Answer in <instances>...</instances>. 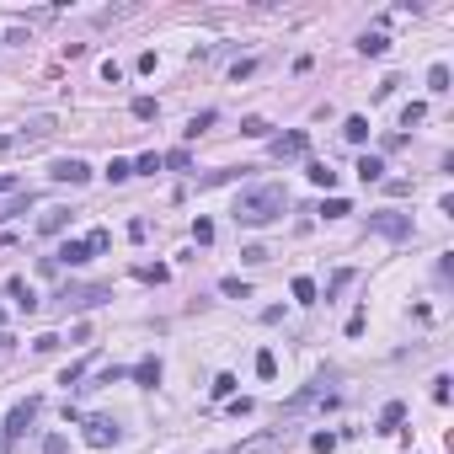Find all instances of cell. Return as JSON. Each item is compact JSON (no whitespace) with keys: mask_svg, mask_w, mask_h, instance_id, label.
<instances>
[{"mask_svg":"<svg viewBox=\"0 0 454 454\" xmlns=\"http://www.w3.org/2000/svg\"><path fill=\"white\" fill-rule=\"evenodd\" d=\"M284 209H289V192L278 187V182H262V187H246V192H240L230 214H235V225H251V230H257V225H273Z\"/></svg>","mask_w":454,"mask_h":454,"instance_id":"cell-1","label":"cell"},{"mask_svg":"<svg viewBox=\"0 0 454 454\" xmlns=\"http://www.w3.org/2000/svg\"><path fill=\"white\" fill-rule=\"evenodd\" d=\"M299 443V428L294 422H278V428H262V433H251V438H240L235 449H225V454H284V449H294Z\"/></svg>","mask_w":454,"mask_h":454,"instance_id":"cell-2","label":"cell"},{"mask_svg":"<svg viewBox=\"0 0 454 454\" xmlns=\"http://www.w3.org/2000/svg\"><path fill=\"white\" fill-rule=\"evenodd\" d=\"M102 299H112L107 284H70V289L59 294V310H96Z\"/></svg>","mask_w":454,"mask_h":454,"instance_id":"cell-3","label":"cell"},{"mask_svg":"<svg viewBox=\"0 0 454 454\" xmlns=\"http://www.w3.org/2000/svg\"><path fill=\"white\" fill-rule=\"evenodd\" d=\"M369 230L385 240H407L412 235V214H395V209H380V214H369Z\"/></svg>","mask_w":454,"mask_h":454,"instance_id":"cell-4","label":"cell"},{"mask_svg":"<svg viewBox=\"0 0 454 454\" xmlns=\"http://www.w3.org/2000/svg\"><path fill=\"white\" fill-rule=\"evenodd\" d=\"M118 438H123V428L112 417H86V443H91V449H112Z\"/></svg>","mask_w":454,"mask_h":454,"instance_id":"cell-5","label":"cell"},{"mask_svg":"<svg viewBox=\"0 0 454 454\" xmlns=\"http://www.w3.org/2000/svg\"><path fill=\"white\" fill-rule=\"evenodd\" d=\"M33 417H37V395H27V401H16V412L6 417V443H16L27 428H33Z\"/></svg>","mask_w":454,"mask_h":454,"instance_id":"cell-6","label":"cell"},{"mask_svg":"<svg viewBox=\"0 0 454 454\" xmlns=\"http://www.w3.org/2000/svg\"><path fill=\"white\" fill-rule=\"evenodd\" d=\"M48 177H54V182H70V187H81V182H91V166H86L81 156H64V161H54V166H48Z\"/></svg>","mask_w":454,"mask_h":454,"instance_id":"cell-7","label":"cell"},{"mask_svg":"<svg viewBox=\"0 0 454 454\" xmlns=\"http://www.w3.org/2000/svg\"><path fill=\"white\" fill-rule=\"evenodd\" d=\"M305 150H310V134H278V139H273V161H299V156H305Z\"/></svg>","mask_w":454,"mask_h":454,"instance_id":"cell-8","label":"cell"},{"mask_svg":"<svg viewBox=\"0 0 454 454\" xmlns=\"http://www.w3.org/2000/svg\"><path fill=\"white\" fill-rule=\"evenodd\" d=\"M81 262H91V246H86V240H64L59 257H54V267H81Z\"/></svg>","mask_w":454,"mask_h":454,"instance_id":"cell-9","label":"cell"},{"mask_svg":"<svg viewBox=\"0 0 454 454\" xmlns=\"http://www.w3.org/2000/svg\"><path fill=\"white\" fill-rule=\"evenodd\" d=\"M6 294L16 299V310H22V315H33V310H37V294L27 289V278H6Z\"/></svg>","mask_w":454,"mask_h":454,"instance_id":"cell-10","label":"cell"},{"mask_svg":"<svg viewBox=\"0 0 454 454\" xmlns=\"http://www.w3.org/2000/svg\"><path fill=\"white\" fill-rule=\"evenodd\" d=\"M64 225H70V209H43V214H37V230H43V235H59Z\"/></svg>","mask_w":454,"mask_h":454,"instance_id":"cell-11","label":"cell"},{"mask_svg":"<svg viewBox=\"0 0 454 454\" xmlns=\"http://www.w3.org/2000/svg\"><path fill=\"white\" fill-rule=\"evenodd\" d=\"M134 380H139L144 390H156V385H161V359H139V363H134Z\"/></svg>","mask_w":454,"mask_h":454,"instance_id":"cell-12","label":"cell"},{"mask_svg":"<svg viewBox=\"0 0 454 454\" xmlns=\"http://www.w3.org/2000/svg\"><path fill=\"white\" fill-rule=\"evenodd\" d=\"M359 48L369 54V59H380L385 48H390V37H385V33H363V37H359Z\"/></svg>","mask_w":454,"mask_h":454,"instance_id":"cell-13","label":"cell"},{"mask_svg":"<svg viewBox=\"0 0 454 454\" xmlns=\"http://www.w3.org/2000/svg\"><path fill=\"white\" fill-rule=\"evenodd\" d=\"M305 177H310L315 187H337V171H332V166H321V161H310V166H305Z\"/></svg>","mask_w":454,"mask_h":454,"instance_id":"cell-14","label":"cell"},{"mask_svg":"<svg viewBox=\"0 0 454 454\" xmlns=\"http://www.w3.org/2000/svg\"><path fill=\"white\" fill-rule=\"evenodd\" d=\"M91 363H96V359H91V353H86V359H75V363H70V369H64V380H59V385H81V380H86V374H91Z\"/></svg>","mask_w":454,"mask_h":454,"instance_id":"cell-15","label":"cell"},{"mask_svg":"<svg viewBox=\"0 0 454 454\" xmlns=\"http://www.w3.org/2000/svg\"><path fill=\"white\" fill-rule=\"evenodd\" d=\"M359 177H363V182H385V161H380V156H363V161H359Z\"/></svg>","mask_w":454,"mask_h":454,"instance_id":"cell-16","label":"cell"},{"mask_svg":"<svg viewBox=\"0 0 454 454\" xmlns=\"http://www.w3.org/2000/svg\"><path fill=\"white\" fill-rule=\"evenodd\" d=\"M342 134H347L353 144H363V139H369V118H359V112H353V118L342 123Z\"/></svg>","mask_w":454,"mask_h":454,"instance_id":"cell-17","label":"cell"},{"mask_svg":"<svg viewBox=\"0 0 454 454\" xmlns=\"http://www.w3.org/2000/svg\"><path fill=\"white\" fill-rule=\"evenodd\" d=\"M407 417V407H401V401H390V407L380 412V433H395V422Z\"/></svg>","mask_w":454,"mask_h":454,"instance_id":"cell-18","label":"cell"},{"mask_svg":"<svg viewBox=\"0 0 454 454\" xmlns=\"http://www.w3.org/2000/svg\"><path fill=\"white\" fill-rule=\"evenodd\" d=\"M134 278H139V284H166V267H150V262H139V267H134Z\"/></svg>","mask_w":454,"mask_h":454,"instance_id":"cell-19","label":"cell"},{"mask_svg":"<svg viewBox=\"0 0 454 454\" xmlns=\"http://www.w3.org/2000/svg\"><path fill=\"white\" fill-rule=\"evenodd\" d=\"M240 134H246V139H267L273 123H267V118H246V123H240Z\"/></svg>","mask_w":454,"mask_h":454,"instance_id":"cell-20","label":"cell"},{"mask_svg":"<svg viewBox=\"0 0 454 454\" xmlns=\"http://www.w3.org/2000/svg\"><path fill=\"white\" fill-rule=\"evenodd\" d=\"M219 294H230V299H251V284H246V278H225V284H219Z\"/></svg>","mask_w":454,"mask_h":454,"instance_id":"cell-21","label":"cell"},{"mask_svg":"<svg viewBox=\"0 0 454 454\" xmlns=\"http://www.w3.org/2000/svg\"><path fill=\"white\" fill-rule=\"evenodd\" d=\"M289 294H294L299 305H315V284H310V278H294V289H289Z\"/></svg>","mask_w":454,"mask_h":454,"instance_id":"cell-22","label":"cell"},{"mask_svg":"<svg viewBox=\"0 0 454 454\" xmlns=\"http://www.w3.org/2000/svg\"><path fill=\"white\" fill-rule=\"evenodd\" d=\"M428 91H449V64H433L428 70Z\"/></svg>","mask_w":454,"mask_h":454,"instance_id":"cell-23","label":"cell"},{"mask_svg":"<svg viewBox=\"0 0 454 454\" xmlns=\"http://www.w3.org/2000/svg\"><path fill=\"white\" fill-rule=\"evenodd\" d=\"M27 204H33V192H11V204L0 209V219H11V214H22V209H27Z\"/></svg>","mask_w":454,"mask_h":454,"instance_id":"cell-24","label":"cell"},{"mask_svg":"<svg viewBox=\"0 0 454 454\" xmlns=\"http://www.w3.org/2000/svg\"><path fill=\"white\" fill-rule=\"evenodd\" d=\"M209 123H214V107H204V112H198V118H192V123H187V139H198V134H204V129H209Z\"/></svg>","mask_w":454,"mask_h":454,"instance_id":"cell-25","label":"cell"},{"mask_svg":"<svg viewBox=\"0 0 454 454\" xmlns=\"http://www.w3.org/2000/svg\"><path fill=\"white\" fill-rule=\"evenodd\" d=\"M321 214H326V219H342V214H353V204H347V198H326Z\"/></svg>","mask_w":454,"mask_h":454,"instance_id":"cell-26","label":"cell"},{"mask_svg":"<svg viewBox=\"0 0 454 454\" xmlns=\"http://www.w3.org/2000/svg\"><path fill=\"white\" fill-rule=\"evenodd\" d=\"M257 374H262V380H273V374H278V359H273V353H267V347H262V353H257Z\"/></svg>","mask_w":454,"mask_h":454,"instance_id":"cell-27","label":"cell"},{"mask_svg":"<svg viewBox=\"0 0 454 454\" xmlns=\"http://www.w3.org/2000/svg\"><path fill=\"white\" fill-rule=\"evenodd\" d=\"M192 240H198V246H209V240H214V225H209V219H192Z\"/></svg>","mask_w":454,"mask_h":454,"instance_id":"cell-28","label":"cell"},{"mask_svg":"<svg viewBox=\"0 0 454 454\" xmlns=\"http://www.w3.org/2000/svg\"><path fill=\"white\" fill-rule=\"evenodd\" d=\"M134 171H144V177H156V171H161V156H156V150H150V156H139V161H134Z\"/></svg>","mask_w":454,"mask_h":454,"instance_id":"cell-29","label":"cell"},{"mask_svg":"<svg viewBox=\"0 0 454 454\" xmlns=\"http://www.w3.org/2000/svg\"><path fill=\"white\" fill-rule=\"evenodd\" d=\"M86 246H91V257H96V251L112 246V235H107V230H91V235H86Z\"/></svg>","mask_w":454,"mask_h":454,"instance_id":"cell-30","label":"cell"},{"mask_svg":"<svg viewBox=\"0 0 454 454\" xmlns=\"http://www.w3.org/2000/svg\"><path fill=\"white\" fill-rule=\"evenodd\" d=\"M422 118H428V107H422V102H412V107L401 112V129H412V123H422Z\"/></svg>","mask_w":454,"mask_h":454,"instance_id":"cell-31","label":"cell"},{"mask_svg":"<svg viewBox=\"0 0 454 454\" xmlns=\"http://www.w3.org/2000/svg\"><path fill=\"white\" fill-rule=\"evenodd\" d=\"M134 118H156V96H134Z\"/></svg>","mask_w":454,"mask_h":454,"instance_id":"cell-32","label":"cell"},{"mask_svg":"<svg viewBox=\"0 0 454 454\" xmlns=\"http://www.w3.org/2000/svg\"><path fill=\"white\" fill-rule=\"evenodd\" d=\"M310 449H315V454H332V449H337V433H315Z\"/></svg>","mask_w":454,"mask_h":454,"instance_id":"cell-33","label":"cell"},{"mask_svg":"<svg viewBox=\"0 0 454 454\" xmlns=\"http://www.w3.org/2000/svg\"><path fill=\"white\" fill-rule=\"evenodd\" d=\"M129 177H134L129 161H112V166H107V182H129Z\"/></svg>","mask_w":454,"mask_h":454,"instance_id":"cell-34","label":"cell"},{"mask_svg":"<svg viewBox=\"0 0 454 454\" xmlns=\"http://www.w3.org/2000/svg\"><path fill=\"white\" fill-rule=\"evenodd\" d=\"M161 166H171V171H187V150H171V156H161Z\"/></svg>","mask_w":454,"mask_h":454,"instance_id":"cell-35","label":"cell"},{"mask_svg":"<svg viewBox=\"0 0 454 454\" xmlns=\"http://www.w3.org/2000/svg\"><path fill=\"white\" fill-rule=\"evenodd\" d=\"M385 192H390V198H407L412 182H407V177H390V182H385Z\"/></svg>","mask_w":454,"mask_h":454,"instance_id":"cell-36","label":"cell"},{"mask_svg":"<svg viewBox=\"0 0 454 454\" xmlns=\"http://www.w3.org/2000/svg\"><path fill=\"white\" fill-rule=\"evenodd\" d=\"M43 454H70V443H64L59 433H48V438H43Z\"/></svg>","mask_w":454,"mask_h":454,"instance_id":"cell-37","label":"cell"},{"mask_svg":"<svg viewBox=\"0 0 454 454\" xmlns=\"http://www.w3.org/2000/svg\"><path fill=\"white\" fill-rule=\"evenodd\" d=\"M6 192H22V182H16V171H0V198Z\"/></svg>","mask_w":454,"mask_h":454,"instance_id":"cell-38","label":"cell"},{"mask_svg":"<svg viewBox=\"0 0 454 454\" xmlns=\"http://www.w3.org/2000/svg\"><path fill=\"white\" fill-rule=\"evenodd\" d=\"M230 390H235V374H219V380H214V395H219V401H225Z\"/></svg>","mask_w":454,"mask_h":454,"instance_id":"cell-39","label":"cell"},{"mask_svg":"<svg viewBox=\"0 0 454 454\" xmlns=\"http://www.w3.org/2000/svg\"><path fill=\"white\" fill-rule=\"evenodd\" d=\"M347 284H353V273H337V278H332V284H326V299H332V294H342V289H347Z\"/></svg>","mask_w":454,"mask_h":454,"instance_id":"cell-40","label":"cell"},{"mask_svg":"<svg viewBox=\"0 0 454 454\" xmlns=\"http://www.w3.org/2000/svg\"><path fill=\"white\" fill-rule=\"evenodd\" d=\"M6 342H11V337H6V332H0V353H6Z\"/></svg>","mask_w":454,"mask_h":454,"instance_id":"cell-41","label":"cell"},{"mask_svg":"<svg viewBox=\"0 0 454 454\" xmlns=\"http://www.w3.org/2000/svg\"><path fill=\"white\" fill-rule=\"evenodd\" d=\"M0 326H6V310H0Z\"/></svg>","mask_w":454,"mask_h":454,"instance_id":"cell-42","label":"cell"}]
</instances>
